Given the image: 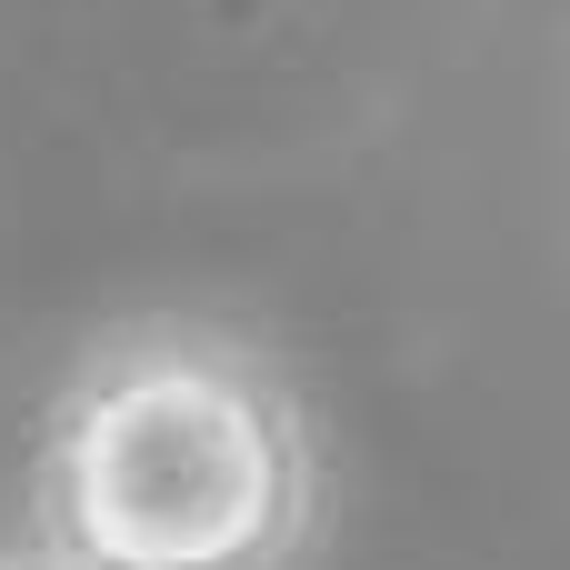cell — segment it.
Instances as JSON below:
<instances>
[{"instance_id":"cell-1","label":"cell","mask_w":570,"mask_h":570,"mask_svg":"<svg viewBox=\"0 0 570 570\" xmlns=\"http://www.w3.org/2000/svg\"><path fill=\"white\" fill-rule=\"evenodd\" d=\"M331 461L301 371L220 321L100 331L30 431V551L60 570H301Z\"/></svg>"},{"instance_id":"cell-2","label":"cell","mask_w":570,"mask_h":570,"mask_svg":"<svg viewBox=\"0 0 570 570\" xmlns=\"http://www.w3.org/2000/svg\"><path fill=\"white\" fill-rule=\"evenodd\" d=\"M0 570H60V561H40L30 541H10V551H0Z\"/></svg>"}]
</instances>
